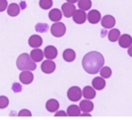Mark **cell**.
Returning a JSON list of instances; mask_svg holds the SVG:
<instances>
[{
  "instance_id": "6da1fadb",
  "label": "cell",
  "mask_w": 132,
  "mask_h": 120,
  "mask_svg": "<svg viewBox=\"0 0 132 120\" xmlns=\"http://www.w3.org/2000/svg\"><path fill=\"white\" fill-rule=\"evenodd\" d=\"M104 58L101 53L92 51L87 53L82 60L84 70L90 75L97 74L104 64Z\"/></svg>"
},
{
  "instance_id": "7a4b0ae2",
  "label": "cell",
  "mask_w": 132,
  "mask_h": 120,
  "mask_svg": "<svg viewBox=\"0 0 132 120\" xmlns=\"http://www.w3.org/2000/svg\"><path fill=\"white\" fill-rule=\"evenodd\" d=\"M17 68L20 71H34L36 69L37 65L36 62L31 59L27 53H23L18 57L16 60Z\"/></svg>"
},
{
  "instance_id": "3957f363",
  "label": "cell",
  "mask_w": 132,
  "mask_h": 120,
  "mask_svg": "<svg viewBox=\"0 0 132 120\" xmlns=\"http://www.w3.org/2000/svg\"><path fill=\"white\" fill-rule=\"evenodd\" d=\"M67 28L65 24L62 22H55L50 28V32L55 37H61L65 35Z\"/></svg>"
},
{
  "instance_id": "277c9868",
  "label": "cell",
  "mask_w": 132,
  "mask_h": 120,
  "mask_svg": "<svg viewBox=\"0 0 132 120\" xmlns=\"http://www.w3.org/2000/svg\"><path fill=\"white\" fill-rule=\"evenodd\" d=\"M67 96L71 101L77 102L82 97V91L78 86H72L68 90Z\"/></svg>"
},
{
  "instance_id": "5b68a950",
  "label": "cell",
  "mask_w": 132,
  "mask_h": 120,
  "mask_svg": "<svg viewBox=\"0 0 132 120\" xmlns=\"http://www.w3.org/2000/svg\"><path fill=\"white\" fill-rule=\"evenodd\" d=\"M41 71L45 74H51L55 71L56 69L55 63L52 60H46L42 62L41 65Z\"/></svg>"
},
{
  "instance_id": "8992f818",
  "label": "cell",
  "mask_w": 132,
  "mask_h": 120,
  "mask_svg": "<svg viewBox=\"0 0 132 120\" xmlns=\"http://www.w3.org/2000/svg\"><path fill=\"white\" fill-rule=\"evenodd\" d=\"M72 18L74 23L78 24H82L86 22V12L83 10L79 9V10H76L72 15Z\"/></svg>"
},
{
  "instance_id": "52a82bcc",
  "label": "cell",
  "mask_w": 132,
  "mask_h": 120,
  "mask_svg": "<svg viewBox=\"0 0 132 120\" xmlns=\"http://www.w3.org/2000/svg\"><path fill=\"white\" fill-rule=\"evenodd\" d=\"M86 17L90 23L92 24H97L101 19V14L100 12L95 9H93L89 11L88 14H86Z\"/></svg>"
},
{
  "instance_id": "ba28073f",
  "label": "cell",
  "mask_w": 132,
  "mask_h": 120,
  "mask_svg": "<svg viewBox=\"0 0 132 120\" xmlns=\"http://www.w3.org/2000/svg\"><path fill=\"white\" fill-rule=\"evenodd\" d=\"M101 25L106 29H110L115 26L116 24V18L112 15H106L101 19Z\"/></svg>"
},
{
  "instance_id": "9c48e42d",
  "label": "cell",
  "mask_w": 132,
  "mask_h": 120,
  "mask_svg": "<svg viewBox=\"0 0 132 120\" xmlns=\"http://www.w3.org/2000/svg\"><path fill=\"white\" fill-rule=\"evenodd\" d=\"M19 80L24 85L30 84L34 80V74L30 71H22L19 75Z\"/></svg>"
},
{
  "instance_id": "30bf717a",
  "label": "cell",
  "mask_w": 132,
  "mask_h": 120,
  "mask_svg": "<svg viewBox=\"0 0 132 120\" xmlns=\"http://www.w3.org/2000/svg\"><path fill=\"white\" fill-rule=\"evenodd\" d=\"M76 10V7L73 4L70 3H64L61 6V10L65 17L70 18L72 16L73 12Z\"/></svg>"
},
{
  "instance_id": "8fae6325",
  "label": "cell",
  "mask_w": 132,
  "mask_h": 120,
  "mask_svg": "<svg viewBox=\"0 0 132 120\" xmlns=\"http://www.w3.org/2000/svg\"><path fill=\"white\" fill-rule=\"evenodd\" d=\"M44 56L48 60H53L57 57L58 54L57 50L54 46H47L44 50Z\"/></svg>"
},
{
  "instance_id": "7c38bea8",
  "label": "cell",
  "mask_w": 132,
  "mask_h": 120,
  "mask_svg": "<svg viewBox=\"0 0 132 120\" xmlns=\"http://www.w3.org/2000/svg\"><path fill=\"white\" fill-rule=\"evenodd\" d=\"M119 44L122 48H128L132 44V38L129 34L122 35L119 38Z\"/></svg>"
},
{
  "instance_id": "4fadbf2b",
  "label": "cell",
  "mask_w": 132,
  "mask_h": 120,
  "mask_svg": "<svg viewBox=\"0 0 132 120\" xmlns=\"http://www.w3.org/2000/svg\"><path fill=\"white\" fill-rule=\"evenodd\" d=\"M28 44L31 48H38L43 44V39L38 35H32L28 39Z\"/></svg>"
},
{
  "instance_id": "5bb4252c",
  "label": "cell",
  "mask_w": 132,
  "mask_h": 120,
  "mask_svg": "<svg viewBox=\"0 0 132 120\" xmlns=\"http://www.w3.org/2000/svg\"><path fill=\"white\" fill-rule=\"evenodd\" d=\"M80 110L83 113H90L94 110V105L92 101L89 100H83L79 104Z\"/></svg>"
},
{
  "instance_id": "9a60e30c",
  "label": "cell",
  "mask_w": 132,
  "mask_h": 120,
  "mask_svg": "<svg viewBox=\"0 0 132 120\" xmlns=\"http://www.w3.org/2000/svg\"><path fill=\"white\" fill-rule=\"evenodd\" d=\"M82 95L86 100H92L96 96V91L91 86H85L82 91Z\"/></svg>"
},
{
  "instance_id": "2e32d148",
  "label": "cell",
  "mask_w": 132,
  "mask_h": 120,
  "mask_svg": "<svg viewBox=\"0 0 132 120\" xmlns=\"http://www.w3.org/2000/svg\"><path fill=\"white\" fill-rule=\"evenodd\" d=\"M92 84L93 88L94 89L101 91L106 87V81L104 78H102V77H97L93 79Z\"/></svg>"
},
{
  "instance_id": "e0dca14e",
  "label": "cell",
  "mask_w": 132,
  "mask_h": 120,
  "mask_svg": "<svg viewBox=\"0 0 132 120\" xmlns=\"http://www.w3.org/2000/svg\"><path fill=\"white\" fill-rule=\"evenodd\" d=\"M31 59L35 62H39L42 61L44 58V54L42 50L39 48H34L32 50L30 55Z\"/></svg>"
},
{
  "instance_id": "ac0fdd59",
  "label": "cell",
  "mask_w": 132,
  "mask_h": 120,
  "mask_svg": "<svg viewBox=\"0 0 132 120\" xmlns=\"http://www.w3.org/2000/svg\"><path fill=\"white\" fill-rule=\"evenodd\" d=\"M46 109L50 113H55L59 109V103L57 100L54 98L50 99L46 103Z\"/></svg>"
},
{
  "instance_id": "d6986e66",
  "label": "cell",
  "mask_w": 132,
  "mask_h": 120,
  "mask_svg": "<svg viewBox=\"0 0 132 120\" xmlns=\"http://www.w3.org/2000/svg\"><path fill=\"white\" fill-rule=\"evenodd\" d=\"M20 6L15 3H10L7 6V14L10 17H16L20 14Z\"/></svg>"
},
{
  "instance_id": "ffe728a7",
  "label": "cell",
  "mask_w": 132,
  "mask_h": 120,
  "mask_svg": "<svg viewBox=\"0 0 132 120\" xmlns=\"http://www.w3.org/2000/svg\"><path fill=\"white\" fill-rule=\"evenodd\" d=\"M63 17L61 11L58 8H53L49 12L48 17L51 21L58 22L60 21Z\"/></svg>"
},
{
  "instance_id": "44dd1931",
  "label": "cell",
  "mask_w": 132,
  "mask_h": 120,
  "mask_svg": "<svg viewBox=\"0 0 132 120\" xmlns=\"http://www.w3.org/2000/svg\"><path fill=\"white\" fill-rule=\"evenodd\" d=\"M63 57L64 60L67 62H72L74 61L76 58V52L72 49H66L63 53Z\"/></svg>"
},
{
  "instance_id": "7402d4cb",
  "label": "cell",
  "mask_w": 132,
  "mask_h": 120,
  "mask_svg": "<svg viewBox=\"0 0 132 120\" xmlns=\"http://www.w3.org/2000/svg\"><path fill=\"white\" fill-rule=\"evenodd\" d=\"M67 116L70 117L79 116L81 114V110L79 107L76 105H71L67 108Z\"/></svg>"
},
{
  "instance_id": "603a6c76",
  "label": "cell",
  "mask_w": 132,
  "mask_h": 120,
  "mask_svg": "<svg viewBox=\"0 0 132 120\" xmlns=\"http://www.w3.org/2000/svg\"><path fill=\"white\" fill-rule=\"evenodd\" d=\"M120 36H121V32L117 28L112 29L110 31H109L108 34V39L112 42H117Z\"/></svg>"
},
{
  "instance_id": "cb8c5ba5",
  "label": "cell",
  "mask_w": 132,
  "mask_h": 120,
  "mask_svg": "<svg viewBox=\"0 0 132 120\" xmlns=\"http://www.w3.org/2000/svg\"><path fill=\"white\" fill-rule=\"evenodd\" d=\"M78 7L83 11H88L91 8L92 2L91 0H78Z\"/></svg>"
},
{
  "instance_id": "d4e9b609",
  "label": "cell",
  "mask_w": 132,
  "mask_h": 120,
  "mask_svg": "<svg viewBox=\"0 0 132 120\" xmlns=\"http://www.w3.org/2000/svg\"><path fill=\"white\" fill-rule=\"evenodd\" d=\"M99 71H100V75L101 76L102 78H106V79L110 78L112 75V69L108 66L102 67Z\"/></svg>"
},
{
  "instance_id": "484cf974",
  "label": "cell",
  "mask_w": 132,
  "mask_h": 120,
  "mask_svg": "<svg viewBox=\"0 0 132 120\" xmlns=\"http://www.w3.org/2000/svg\"><path fill=\"white\" fill-rule=\"evenodd\" d=\"M35 30L39 33H46L49 30V25L47 23H38L35 26Z\"/></svg>"
},
{
  "instance_id": "4316f807",
  "label": "cell",
  "mask_w": 132,
  "mask_h": 120,
  "mask_svg": "<svg viewBox=\"0 0 132 120\" xmlns=\"http://www.w3.org/2000/svg\"><path fill=\"white\" fill-rule=\"evenodd\" d=\"M39 5L43 10H49L53 5L52 0H39Z\"/></svg>"
},
{
  "instance_id": "83f0119b",
  "label": "cell",
  "mask_w": 132,
  "mask_h": 120,
  "mask_svg": "<svg viewBox=\"0 0 132 120\" xmlns=\"http://www.w3.org/2000/svg\"><path fill=\"white\" fill-rule=\"evenodd\" d=\"M9 105V100L6 96H0V109L7 107Z\"/></svg>"
},
{
  "instance_id": "f1b7e54d",
  "label": "cell",
  "mask_w": 132,
  "mask_h": 120,
  "mask_svg": "<svg viewBox=\"0 0 132 120\" xmlns=\"http://www.w3.org/2000/svg\"><path fill=\"white\" fill-rule=\"evenodd\" d=\"M12 89L15 93H20L22 91V86L19 83L15 82V83L13 84L12 86Z\"/></svg>"
},
{
  "instance_id": "f546056e",
  "label": "cell",
  "mask_w": 132,
  "mask_h": 120,
  "mask_svg": "<svg viewBox=\"0 0 132 120\" xmlns=\"http://www.w3.org/2000/svg\"><path fill=\"white\" fill-rule=\"evenodd\" d=\"M18 116L19 117H23V116H27L30 117L32 116V113L28 109H22L18 113Z\"/></svg>"
},
{
  "instance_id": "4dcf8cb0",
  "label": "cell",
  "mask_w": 132,
  "mask_h": 120,
  "mask_svg": "<svg viewBox=\"0 0 132 120\" xmlns=\"http://www.w3.org/2000/svg\"><path fill=\"white\" fill-rule=\"evenodd\" d=\"M8 6V2L6 0H0V12H4Z\"/></svg>"
},
{
  "instance_id": "1f68e13d",
  "label": "cell",
  "mask_w": 132,
  "mask_h": 120,
  "mask_svg": "<svg viewBox=\"0 0 132 120\" xmlns=\"http://www.w3.org/2000/svg\"><path fill=\"white\" fill-rule=\"evenodd\" d=\"M54 116H55V117H59V116L66 117L67 116V114L65 111H64V110H59V111L57 112Z\"/></svg>"
},
{
  "instance_id": "d6a6232c",
  "label": "cell",
  "mask_w": 132,
  "mask_h": 120,
  "mask_svg": "<svg viewBox=\"0 0 132 120\" xmlns=\"http://www.w3.org/2000/svg\"><path fill=\"white\" fill-rule=\"evenodd\" d=\"M88 116V117H91L92 116H91V114H88V113H84L83 114H80V116Z\"/></svg>"
},
{
  "instance_id": "836d02e7",
  "label": "cell",
  "mask_w": 132,
  "mask_h": 120,
  "mask_svg": "<svg viewBox=\"0 0 132 120\" xmlns=\"http://www.w3.org/2000/svg\"><path fill=\"white\" fill-rule=\"evenodd\" d=\"M68 3H70L72 4H74L76 3H77L78 1V0H66Z\"/></svg>"
}]
</instances>
